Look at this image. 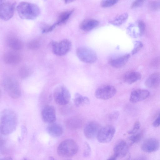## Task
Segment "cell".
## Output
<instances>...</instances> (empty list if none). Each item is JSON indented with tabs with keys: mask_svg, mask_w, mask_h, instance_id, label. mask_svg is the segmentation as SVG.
Returning a JSON list of instances; mask_svg holds the SVG:
<instances>
[{
	"mask_svg": "<svg viewBox=\"0 0 160 160\" xmlns=\"http://www.w3.org/2000/svg\"><path fill=\"white\" fill-rule=\"evenodd\" d=\"M18 122L17 116L12 110H3L0 114V129L1 133L7 135L13 132L16 129Z\"/></svg>",
	"mask_w": 160,
	"mask_h": 160,
	"instance_id": "obj_1",
	"label": "cell"
},
{
	"mask_svg": "<svg viewBox=\"0 0 160 160\" xmlns=\"http://www.w3.org/2000/svg\"><path fill=\"white\" fill-rule=\"evenodd\" d=\"M17 10L19 17L25 19H33L39 15L40 10L37 5L26 2H22L18 5Z\"/></svg>",
	"mask_w": 160,
	"mask_h": 160,
	"instance_id": "obj_2",
	"label": "cell"
},
{
	"mask_svg": "<svg viewBox=\"0 0 160 160\" xmlns=\"http://www.w3.org/2000/svg\"><path fill=\"white\" fill-rule=\"evenodd\" d=\"M78 146L73 139H68L62 142L57 148L58 154L65 158L71 157L75 155L78 151Z\"/></svg>",
	"mask_w": 160,
	"mask_h": 160,
	"instance_id": "obj_3",
	"label": "cell"
},
{
	"mask_svg": "<svg viewBox=\"0 0 160 160\" xmlns=\"http://www.w3.org/2000/svg\"><path fill=\"white\" fill-rule=\"evenodd\" d=\"M3 87L8 95L14 99L19 98L21 95V90L18 82L13 78H5L3 81Z\"/></svg>",
	"mask_w": 160,
	"mask_h": 160,
	"instance_id": "obj_4",
	"label": "cell"
},
{
	"mask_svg": "<svg viewBox=\"0 0 160 160\" xmlns=\"http://www.w3.org/2000/svg\"><path fill=\"white\" fill-rule=\"evenodd\" d=\"M56 102L60 105H65L69 102L71 99L70 93L65 86L60 85L55 89L53 93Z\"/></svg>",
	"mask_w": 160,
	"mask_h": 160,
	"instance_id": "obj_5",
	"label": "cell"
},
{
	"mask_svg": "<svg viewBox=\"0 0 160 160\" xmlns=\"http://www.w3.org/2000/svg\"><path fill=\"white\" fill-rule=\"evenodd\" d=\"M76 53L81 61L86 63H94L97 58L95 52L91 49L85 47L78 48L76 50Z\"/></svg>",
	"mask_w": 160,
	"mask_h": 160,
	"instance_id": "obj_6",
	"label": "cell"
},
{
	"mask_svg": "<svg viewBox=\"0 0 160 160\" xmlns=\"http://www.w3.org/2000/svg\"><path fill=\"white\" fill-rule=\"evenodd\" d=\"M51 45L53 53L59 56L66 54L71 49L72 46L71 42L67 39L59 42L52 41Z\"/></svg>",
	"mask_w": 160,
	"mask_h": 160,
	"instance_id": "obj_7",
	"label": "cell"
},
{
	"mask_svg": "<svg viewBox=\"0 0 160 160\" xmlns=\"http://www.w3.org/2000/svg\"><path fill=\"white\" fill-rule=\"evenodd\" d=\"M116 132L114 127L107 125L101 128L97 135L98 141L101 143L110 142L113 138Z\"/></svg>",
	"mask_w": 160,
	"mask_h": 160,
	"instance_id": "obj_8",
	"label": "cell"
},
{
	"mask_svg": "<svg viewBox=\"0 0 160 160\" xmlns=\"http://www.w3.org/2000/svg\"><path fill=\"white\" fill-rule=\"evenodd\" d=\"M116 92V89L113 86L105 85L98 88L96 90L94 94L98 99L107 100L113 97Z\"/></svg>",
	"mask_w": 160,
	"mask_h": 160,
	"instance_id": "obj_9",
	"label": "cell"
},
{
	"mask_svg": "<svg viewBox=\"0 0 160 160\" xmlns=\"http://www.w3.org/2000/svg\"><path fill=\"white\" fill-rule=\"evenodd\" d=\"M15 3L8 1L0 2V17L5 21L8 20L13 16L14 11Z\"/></svg>",
	"mask_w": 160,
	"mask_h": 160,
	"instance_id": "obj_10",
	"label": "cell"
},
{
	"mask_svg": "<svg viewBox=\"0 0 160 160\" xmlns=\"http://www.w3.org/2000/svg\"><path fill=\"white\" fill-rule=\"evenodd\" d=\"M101 128L99 124L96 121H91L87 123L84 129L85 137L88 139H92L96 136Z\"/></svg>",
	"mask_w": 160,
	"mask_h": 160,
	"instance_id": "obj_11",
	"label": "cell"
},
{
	"mask_svg": "<svg viewBox=\"0 0 160 160\" xmlns=\"http://www.w3.org/2000/svg\"><path fill=\"white\" fill-rule=\"evenodd\" d=\"M41 116L44 122L51 124L53 123L56 119L54 108L50 105L45 106L42 110Z\"/></svg>",
	"mask_w": 160,
	"mask_h": 160,
	"instance_id": "obj_12",
	"label": "cell"
},
{
	"mask_svg": "<svg viewBox=\"0 0 160 160\" xmlns=\"http://www.w3.org/2000/svg\"><path fill=\"white\" fill-rule=\"evenodd\" d=\"M160 145L159 142L157 139L150 138L143 142L141 148L144 152H151L157 151L159 148Z\"/></svg>",
	"mask_w": 160,
	"mask_h": 160,
	"instance_id": "obj_13",
	"label": "cell"
},
{
	"mask_svg": "<svg viewBox=\"0 0 160 160\" xmlns=\"http://www.w3.org/2000/svg\"><path fill=\"white\" fill-rule=\"evenodd\" d=\"M148 91L142 89H138L132 91L130 94L129 101L132 103H136L147 98L149 96Z\"/></svg>",
	"mask_w": 160,
	"mask_h": 160,
	"instance_id": "obj_14",
	"label": "cell"
},
{
	"mask_svg": "<svg viewBox=\"0 0 160 160\" xmlns=\"http://www.w3.org/2000/svg\"><path fill=\"white\" fill-rule=\"evenodd\" d=\"M113 150L114 155L117 157L123 158L128 153V146L125 141L121 140L116 143Z\"/></svg>",
	"mask_w": 160,
	"mask_h": 160,
	"instance_id": "obj_15",
	"label": "cell"
},
{
	"mask_svg": "<svg viewBox=\"0 0 160 160\" xmlns=\"http://www.w3.org/2000/svg\"><path fill=\"white\" fill-rule=\"evenodd\" d=\"M21 58L20 54L15 51H8L3 55L4 62L8 64H17L20 62Z\"/></svg>",
	"mask_w": 160,
	"mask_h": 160,
	"instance_id": "obj_16",
	"label": "cell"
},
{
	"mask_svg": "<svg viewBox=\"0 0 160 160\" xmlns=\"http://www.w3.org/2000/svg\"><path fill=\"white\" fill-rule=\"evenodd\" d=\"M130 57L129 54H127L117 57L112 58L109 60L110 65L115 68L123 67L127 62Z\"/></svg>",
	"mask_w": 160,
	"mask_h": 160,
	"instance_id": "obj_17",
	"label": "cell"
},
{
	"mask_svg": "<svg viewBox=\"0 0 160 160\" xmlns=\"http://www.w3.org/2000/svg\"><path fill=\"white\" fill-rule=\"evenodd\" d=\"M6 42L9 47L13 51L19 50L23 47L22 41L14 36L10 35L8 37Z\"/></svg>",
	"mask_w": 160,
	"mask_h": 160,
	"instance_id": "obj_18",
	"label": "cell"
},
{
	"mask_svg": "<svg viewBox=\"0 0 160 160\" xmlns=\"http://www.w3.org/2000/svg\"><path fill=\"white\" fill-rule=\"evenodd\" d=\"M146 86L149 88H155L160 84V73L155 72L151 74L145 81Z\"/></svg>",
	"mask_w": 160,
	"mask_h": 160,
	"instance_id": "obj_19",
	"label": "cell"
},
{
	"mask_svg": "<svg viewBox=\"0 0 160 160\" xmlns=\"http://www.w3.org/2000/svg\"><path fill=\"white\" fill-rule=\"evenodd\" d=\"M99 24V22L96 19H87L81 22L80 25V28L82 30L88 31L97 27Z\"/></svg>",
	"mask_w": 160,
	"mask_h": 160,
	"instance_id": "obj_20",
	"label": "cell"
},
{
	"mask_svg": "<svg viewBox=\"0 0 160 160\" xmlns=\"http://www.w3.org/2000/svg\"><path fill=\"white\" fill-rule=\"evenodd\" d=\"M141 75L138 72L131 71L126 72L124 75V81L127 83L131 84L140 80Z\"/></svg>",
	"mask_w": 160,
	"mask_h": 160,
	"instance_id": "obj_21",
	"label": "cell"
},
{
	"mask_svg": "<svg viewBox=\"0 0 160 160\" xmlns=\"http://www.w3.org/2000/svg\"><path fill=\"white\" fill-rule=\"evenodd\" d=\"M47 131L48 134L53 137H58L63 133V129L60 125L57 124H52L48 126Z\"/></svg>",
	"mask_w": 160,
	"mask_h": 160,
	"instance_id": "obj_22",
	"label": "cell"
},
{
	"mask_svg": "<svg viewBox=\"0 0 160 160\" xmlns=\"http://www.w3.org/2000/svg\"><path fill=\"white\" fill-rule=\"evenodd\" d=\"M73 10H68L61 12L59 15L57 21L54 23L56 26L66 22L73 13Z\"/></svg>",
	"mask_w": 160,
	"mask_h": 160,
	"instance_id": "obj_23",
	"label": "cell"
},
{
	"mask_svg": "<svg viewBox=\"0 0 160 160\" xmlns=\"http://www.w3.org/2000/svg\"><path fill=\"white\" fill-rule=\"evenodd\" d=\"M74 102L77 107L88 105L90 103L89 99L88 97L83 96L78 93L75 94Z\"/></svg>",
	"mask_w": 160,
	"mask_h": 160,
	"instance_id": "obj_24",
	"label": "cell"
},
{
	"mask_svg": "<svg viewBox=\"0 0 160 160\" xmlns=\"http://www.w3.org/2000/svg\"><path fill=\"white\" fill-rule=\"evenodd\" d=\"M128 17V14L127 13H123L117 16L113 20L111 21L110 23L114 25L118 26L123 23Z\"/></svg>",
	"mask_w": 160,
	"mask_h": 160,
	"instance_id": "obj_25",
	"label": "cell"
},
{
	"mask_svg": "<svg viewBox=\"0 0 160 160\" xmlns=\"http://www.w3.org/2000/svg\"><path fill=\"white\" fill-rule=\"evenodd\" d=\"M128 30L129 34L133 37L140 36L139 29L136 22L135 24L130 25L128 28Z\"/></svg>",
	"mask_w": 160,
	"mask_h": 160,
	"instance_id": "obj_26",
	"label": "cell"
},
{
	"mask_svg": "<svg viewBox=\"0 0 160 160\" xmlns=\"http://www.w3.org/2000/svg\"><path fill=\"white\" fill-rule=\"evenodd\" d=\"M32 71L27 66H23L20 68L19 71L20 77L22 79H25L29 77L31 74Z\"/></svg>",
	"mask_w": 160,
	"mask_h": 160,
	"instance_id": "obj_27",
	"label": "cell"
},
{
	"mask_svg": "<svg viewBox=\"0 0 160 160\" xmlns=\"http://www.w3.org/2000/svg\"><path fill=\"white\" fill-rule=\"evenodd\" d=\"M143 135L142 132H141L132 135L129 137V139L131 142V144L137 142L141 139Z\"/></svg>",
	"mask_w": 160,
	"mask_h": 160,
	"instance_id": "obj_28",
	"label": "cell"
},
{
	"mask_svg": "<svg viewBox=\"0 0 160 160\" xmlns=\"http://www.w3.org/2000/svg\"><path fill=\"white\" fill-rule=\"evenodd\" d=\"M40 43L39 41L34 40L30 41L28 44V47L30 49L35 50L39 48Z\"/></svg>",
	"mask_w": 160,
	"mask_h": 160,
	"instance_id": "obj_29",
	"label": "cell"
},
{
	"mask_svg": "<svg viewBox=\"0 0 160 160\" xmlns=\"http://www.w3.org/2000/svg\"><path fill=\"white\" fill-rule=\"evenodd\" d=\"M149 6L150 9L152 10H159L160 9V1H150L149 3Z\"/></svg>",
	"mask_w": 160,
	"mask_h": 160,
	"instance_id": "obj_30",
	"label": "cell"
},
{
	"mask_svg": "<svg viewBox=\"0 0 160 160\" xmlns=\"http://www.w3.org/2000/svg\"><path fill=\"white\" fill-rule=\"evenodd\" d=\"M118 2L116 0H108L102 1L100 3L101 6L103 8L111 7L117 3Z\"/></svg>",
	"mask_w": 160,
	"mask_h": 160,
	"instance_id": "obj_31",
	"label": "cell"
},
{
	"mask_svg": "<svg viewBox=\"0 0 160 160\" xmlns=\"http://www.w3.org/2000/svg\"><path fill=\"white\" fill-rule=\"evenodd\" d=\"M143 46V44L142 42L140 41H136L132 51V54L134 55L137 53L142 48Z\"/></svg>",
	"mask_w": 160,
	"mask_h": 160,
	"instance_id": "obj_32",
	"label": "cell"
},
{
	"mask_svg": "<svg viewBox=\"0 0 160 160\" xmlns=\"http://www.w3.org/2000/svg\"><path fill=\"white\" fill-rule=\"evenodd\" d=\"M139 27L140 36H142L144 33L146 29V26L144 22L142 20H138L136 22Z\"/></svg>",
	"mask_w": 160,
	"mask_h": 160,
	"instance_id": "obj_33",
	"label": "cell"
},
{
	"mask_svg": "<svg viewBox=\"0 0 160 160\" xmlns=\"http://www.w3.org/2000/svg\"><path fill=\"white\" fill-rule=\"evenodd\" d=\"M140 124L138 121L136 122L134 124L132 128L128 132L129 134L133 135L136 133L140 128Z\"/></svg>",
	"mask_w": 160,
	"mask_h": 160,
	"instance_id": "obj_34",
	"label": "cell"
},
{
	"mask_svg": "<svg viewBox=\"0 0 160 160\" xmlns=\"http://www.w3.org/2000/svg\"><path fill=\"white\" fill-rule=\"evenodd\" d=\"M56 27V26L54 23L52 25H45L42 28V32L45 33L50 32L52 31Z\"/></svg>",
	"mask_w": 160,
	"mask_h": 160,
	"instance_id": "obj_35",
	"label": "cell"
},
{
	"mask_svg": "<svg viewBox=\"0 0 160 160\" xmlns=\"http://www.w3.org/2000/svg\"><path fill=\"white\" fill-rule=\"evenodd\" d=\"M91 148L88 144L86 142L85 145V149L83 152V155L85 157H88L90 154Z\"/></svg>",
	"mask_w": 160,
	"mask_h": 160,
	"instance_id": "obj_36",
	"label": "cell"
},
{
	"mask_svg": "<svg viewBox=\"0 0 160 160\" xmlns=\"http://www.w3.org/2000/svg\"><path fill=\"white\" fill-rule=\"evenodd\" d=\"M144 0H136L134 1L132 3L131 8H134L139 7L142 6L144 3Z\"/></svg>",
	"mask_w": 160,
	"mask_h": 160,
	"instance_id": "obj_37",
	"label": "cell"
},
{
	"mask_svg": "<svg viewBox=\"0 0 160 160\" xmlns=\"http://www.w3.org/2000/svg\"><path fill=\"white\" fill-rule=\"evenodd\" d=\"M119 112L118 111L113 112L110 114L109 119L111 121L116 120L119 116Z\"/></svg>",
	"mask_w": 160,
	"mask_h": 160,
	"instance_id": "obj_38",
	"label": "cell"
},
{
	"mask_svg": "<svg viewBox=\"0 0 160 160\" xmlns=\"http://www.w3.org/2000/svg\"><path fill=\"white\" fill-rule=\"evenodd\" d=\"M151 64L152 66H156L160 64V56L154 58L152 61Z\"/></svg>",
	"mask_w": 160,
	"mask_h": 160,
	"instance_id": "obj_39",
	"label": "cell"
},
{
	"mask_svg": "<svg viewBox=\"0 0 160 160\" xmlns=\"http://www.w3.org/2000/svg\"><path fill=\"white\" fill-rule=\"evenodd\" d=\"M153 126L156 128L159 127L160 125V113L155 120L152 123Z\"/></svg>",
	"mask_w": 160,
	"mask_h": 160,
	"instance_id": "obj_40",
	"label": "cell"
},
{
	"mask_svg": "<svg viewBox=\"0 0 160 160\" xmlns=\"http://www.w3.org/2000/svg\"><path fill=\"white\" fill-rule=\"evenodd\" d=\"M128 160H146V158L144 156H141L134 158H130Z\"/></svg>",
	"mask_w": 160,
	"mask_h": 160,
	"instance_id": "obj_41",
	"label": "cell"
},
{
	"mask_svg": "<svg viewBox=\"0 0 160 160\" xmlns=\"http://www.w3.org/2000/svg\"><path fill=\"white\" fill-rule=\"evenodd\" d=\"M117 157L114 155L109 158L107 160H116Z\"/></svg>",
	"mask_w": 160,
	"mask_h": 160,
	"instance_id": "obj_42",
	"label": "cell"
},
{
	"mask_svg": "<svg viewBox=\"0 0 160 160\" xmlns=\"http://www.w3.org/2000/svg\"><path fill=\"white\" fill-rule=\"evenodd\" d=\"M1 160H13L10 157H6L2 158Z\"/></svg>",
	"mask_w": 160,
	"mask_h": 160,
	"instance_id": "obj_43",
	"label": "cell"
},
{
	"mask_svg": "<svg viewBox=\"0 0 160 160\" xmlns=\"http://www.w3.org/2000/svg\"><path fill=\"white\" fill-rule=\"evenodd\" d=\"M72 1H71V0H65V1H64L65 2V3H66L70 2H72Z\"/></svg>",
	"mask_w": 160,
	"mask_h": 160,
	"instance_id": "obj_44",
	"label": "cell"
},
{
	"mask_svg": "<svg viewBox=\"0 0 160 160\" xmlns=\"http://www.w3.org/2000/svg\"><path fill=\"white\" fill-rule=\"evenodd\" d=\"M23 160H27L26 159H25Z\"/></svg>",
	"mask_w": 160,
	"mask_h": 160,
	"instance_id": "obj_45",
	"label": "cell"
}]
</instances>
